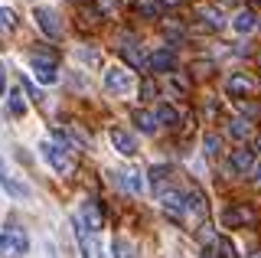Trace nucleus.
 I'll return each mask as SVG.
<instances>
[{
	"mask_svg": "<svg viewBox=\"0 0 261 258\" xmlns=\"http://www.w3.org/2000/svg\"><path fill=\"white\" fill-rule=\"evenodd\" d=\"M30 252V239L23 229H7L0 232V255L4 258H23Z\"/></svg>",
	"mask_w": 261,
	"mask_h": 258,
	"instance_id": "obj_1",
	"label": "nucleus"
},
{
	"mask_svg": "<svg viewBox=\"0 0 261 258\" xmlns=\"http://www.w3.org/2000/svg\"><path fill=\"white\" fill-rule=\"evenodd\" d=\"M105 88H108L111 95H121V98H127V95H134V79L127 75V69L111 66V69H105Z\"/></svg>",
	"mask_w": 261,
	"mask_h": 258,
	"instance_id": "obj_2",
	"label": "nucleus"
},
{
	"mask_svg": "<svg viewBox=\"0 0 261 258\" xmlns=\"http://www.w3.org/2000/svg\"><path fill=\"white\" fill-rule=\"evenodd\" d=\"M33 20H36V27L43 30V33H46L49 39H59V33H62V23H59V17H56V10H53V7H33Z\"/></svg>",
	"mask_w": 261,
	"mask_h": 258,
	"instance_id": "obj_3",
	"label": "nucleus"
},
{
	"mask_svg": "<svg viewBox=\"0 0 261 258\" xmlns=\"http://www.w3.org/2000/svg\"><path fill=\"white\" fill-rule=\"evenodd\" d=\"M39 150H43V157L49 160V167H53V170H56V173H69V170H72V164H69V157H65V154H62V150H59V147H56V144H53V141H43V144H39Z\"/></svg>",
	"mask_w": 261,
	"mask_h": 258,
	"instance_id": "obj_4",
	"label": "nucleus"
},
{
	"mask_svg": "<svg viewBox=\"0 0 261 258\" xmlns=\"http://www.w3.org/2000/svg\"><path fill=\"white\" fill-rule=\"evenodd\" d=\"M33 75L39 79L43 85H53L56 79H59V72H56V62L53 59H46V56H33Z\"/></svg>",
	"mask_w": 261,
	"mask_h": 258,
	"instance_id": "obj_5",
	"label": "nucleus"
},
{
	"mask_svg": "<svg viewBox=\"0 0 261 258\" xmlns=\"http://www.w3.org/2000/svg\"><path fill=\"white\" fill-rule=\"evenodd\" d=\"M255 88H258V85H255V79L245 75V72H235V75L225 82V92H228V95H235V98H242V95H255Z\"/></svg>",
	"mask_w": 261,
	"mask_h": 258,
	"instance_id": "obj_6",
	"label": "nucleus"
},
{
	"mask_svg": "<svg viewBox=\"0 0 261 258\" xmlns=\"http://www.w3.org/2000/svg\"><path fill=\"white\" fill-rule=\"evenodd\" d=\"M147 66H150L153 72H173V66H176V56H173V49H153L150 56H147Z\"/></svg>",
	"mask_w": 261,
	"mask_h": 258,
	"instance_id": "obj_7",
	"label": "nucleus"
},
{
	"mask_svg": "<svg viewBox=\"0 0 261 258\" xmlns=\"http://www.w3.org/2000/svg\"><path fill=\"white\" fill-rule=\"evenodd\" d=\"M163 213L170 216L173 222H183V209H186V196H179V193H163Z\"/></svg>",
	"mask_w": 261,
	"mask_h": 258,
	"instance_id": "obj_8",
	"label": "nucleus"
},
{
	"mask_svg": "<svg viewBox=\"0 0 261 258\" xmlns=\"http://www.w3.org/2000/svg\"><path fill=\"white\" fill-rule=\"evenodd\" d=\"M111 144H114V150H118V154H124V157H134L137 154L134 138H130L127 131H121V127H111Z\"/></svg>",
	"mask_w": 261,
	"mask_h": 258,
	"instance_id": "obj_9",
	"label": "nucleus"
},
{
	"mask_svg": "<svg viewBox=\"0 0 261 258\" xmlns=\"http://www.w3.org/2000/svg\"><path fill=\"white\" fill-rule=\"evenodd\" d=\"M232 170L235 173H251L255 170V154H251V147H235L232 150Z\"/></svg>",
	"mask_w": 261,
	"mask_h": 258,
	"instance_id": "obj_10",
	"label": "nucleus"
},
{
	"mask_svg": "<svg viewBox=\"0 0 261 258\" xmlns=\"http://www.w3.org/2000/svg\"><path fill=\"white\" fill-rule=\"evenodd\" d=\"M118 53L121 56H124V59L130 62V66H134V69H144L147 66V59H144V53H141V46H134V39H121V46H118Z\"/></svg>",
	"mask_w": 261,
	"mask_h": 258,
	"instance_id": "obj_11",
	"label": "nucleus"
},
{
	"mask_svg": "<svg viewBox=\"0 0 261 258\" xmlns=\"http://www.w3.org/2000/svg\"><path fill=\"white\" fill-rule=\"evenodd\" d=\"M0 187H4L7 193H13V196H20V199H27V196H30V187H27V183H20V180H13V176L7 173L4 160H0Z\"/></svg>",
	"mask_w": 261,
	"mask_h": 258,
	"instance_id": "obj_12",
	"label": "nucleus"
},
{
	"mask_svg": "<svg viewBox=\"0 0 261 258\" xmlns=\"http://www.w3.org/2000/svg\"><path fill=\"white\" fill-rule=\"evenodd\" d=\"M255 222V209L251 206H228L225 209V225H245Z\"/></svg>",
	"mask_w": 261,
	"mask_h": 258,
	"instance_id": "obj_13",
	"label": "nucleus"
},
{
	"mask_svg": "<svg viewBox=\"0 0 261 258\" xmlns=\"http://www.w3.org/2000/svg\"><path fill=\"white\" fill-rule=\"evenodd\" d=\"M255 27H258V17H255V13H251V10H239V13H235V17H232V30H235V33H239V36L251 33V30H255Z\"/></svg>",
	"mask_w": 261,
	"mask_h": 258,
	"instance_id": "obj_14",
	"label": "nucleus"
},
{
	"mask_svg": "<svg viewBox=\"0 0 261 258\" xmlns=\"http://www.w3.org/2000/svg\"><path fill=\"white\" fill-rule=\"evenodd\" d=\"M157 121H160L163 127H170V131H176V127H179V111L173 108V105L160 101V105H157Z\"/></svg>",
	"mask_w": 261,
	"mask_h": 258,
	"instance_id": "obj_15",
	"label": "nucleus"
},
{
	"mask_svg": "<svg viewBox=\"0 0 261 258\" xmlns=\"http://www.w3.org/2000/svg\"><path fill=\"white\" fill-rule=\"evenodd\" d=\"M72 229H75V239H79V248H82V258H92V242H88V232H85V222L79 219H72Z\"/></svg>",
	"mask_w": 261,
	"mask_h": 258,
	"instance_id": "obj_16",
	"label": "nucleus"
},
{
	"mask_svg": "<svg viewBox=\"0 0 261 258\" xmlns=\"http://www.w3.org/2000/svg\"><path fill=\"white\" fill-rule=\"evenodd\" d=\"M160 0H134V13L137 17H147V20H153V17H160Z\"/></svg>",
	"mask_w": 261,
	"mask_h": 258,
	"instance_id": "obj_17",
	"label": "nucleus"
},
{
	"mask_svg": "<svg viewBox=\"0 0 261 258\" xmlns=\"http://www.w3.org/2000/svg\"><path fill=\"white\" fill-rule=\"evenodd\" d=\"M196 13L202 17V27H206V30H219V27H222V13H219L216 7H196Z\"/></svg>",
	"mask_w": 261,
	"mask_h": 258,
	"instance_id": "obj_18",
	"label": "nucleus"
},
{
	"mask_svg": "<svg viewBox=\"0 0 261 258\" xmlns=\"http://www.w3.org/2000/svg\"><path fill=\"white\" fill-rule=\"evenodd\" d=\"M134 124L141 127L144 134H153V131H157V115H147V111H134Z\"/></svg>",
	"mask_w": 261,
	"mask_h": 258,
	"instance_id": "obj_19",
	"label": "nucleus"
},
{
	"mask_svg": "<svg viewBox=\"0 0 261 258\" xmlns=\"http://www.w3.org/2000/svg\"><path fill=\"white\" fill-rule=\"evenodd\" d=\"M82 222H88V229H101V216H98V209H95L92 199L82 206Z\"/></svg>",
	"mask_w": 261,
	"mask_h": 258,
	"instance_id": "obj_20",
	"label": "nucleus"
},
{
	"mask_svg": "<svg viewBox=\"0 0 261 258\" xmlns=\"http://www.w3.org/2000/svg\"><path fill=\"white\" fill-rule=\"evenodd\" d=\"M228 134H232V138H239V141H245L251 134V121L248 118H235L232 124H228Z\"/></svg>",
	"mask_w": 261,
	"mask_h": 258,
	"instance_id": "obj_21",
	"label": "nucleus"
},
{
	"mask_svg": "<svg viewBox=\"0 0 261 258\" xmlns=\"http://www.w3.org/2000/svg\"><path fill=\"white\" fill-rule=\"evenodd\" d=\"M7 108H10L13 118H23V115H27V101H23V95L10 92V95H7Z\"/></svg>",
	"mask_w": 261,
	"mask_h": 258,
	"instance_id": "obj_22",
	"label": "nucleus"
},
{
	"mask_svg": "<svg viewBox=\"0 0 261 258\" xmlns=\"http://www.w3.org/2000/svg\"><path fill=\"white\" fill-rule=\"evenodd\" d=\"M186 209H190V213H196L199 219L206 216V203H202V196H199V193H186Z\"/></svg>",
	"mask_w": 261,
	"mask_h": 258,
	"instance_id": "obj_23",
	"label": "nucleus"
},
{
	"mask_svg": "<svg viewBox=\"0 0 261 258\" xmlns=\"http://www.w3.org/2000/svg\"><path fill=\"white\" fill-rule=\"evenodd\" d=\"M124 187L130 193H144V176L137 173V170H124Z\"/></svg>",
	"mask_w": 261,
	"mask_h": 258,
	"instance_id": "obj_24",
	"label": "nucleus"
},
{
	"mask_svg": "<svg viewBox=\"0 0 261 258\" xmlns=\"http://www.w3.org/2000/svg\"><path fill=\"white\" fill-rule=\"evenodd\" d=\"M167 173H170V167H163V164L150 167V180H153V187H157L160 196H163V180H167Z\"/></svg>",
	"mask_w": 261,
	"mask_h": 258,
	"instance_id": "obj_25",
	"label": "nucleus"
},
{
	"mask_svg": "<svg viewBox=\"0 0 261 258\" xmlns=\"http://www.w3.org/2000/svg\"><path fill=\"white\" fill-rule=\"evenodd\" d=\"M216 252L222 255V258H239V255H235V245H232V242H228L225 236H222V239H216Z\"/></svg>",
	"mask_w": 261,
	"mask_h": 258,
	"instance_id": "obj_26",
	"label": "nucleus"
},
{
	"mask_svg": "<svg viewBox=\"0 0 261 258\" xmlns=\"http://www.w3.org/2000/svg\"><path fill=\"white\" fill-rule=\"evenodd\" d=\"M202 147H206V154H209V157H216V154H219V147H222V141H219L216 134L209 131L206 138H202Z\"/></svg>",
	"mask_w": 261,
	"mask_h": 258,
	"instance_id": "obj_27",
	"label": "nucleus"
},
{
	"mask_svg": "<svg viewBox=\"0 0 261 258\" xmlns=\"http://www.w3.org/2000/svg\"><path fill=\"white\" fill-rule=\"evenodd\" d=\"M163 30H167V36L173 39V43H179V39L186 36V30L179 27V23H173V20H167V23H163Z\"/></svg>",
	"mask_w": 261,
	"mask_h": 258,
	"instance_id": "obj_28",
	"label": "nucleus"
},
{
	"mask_svg": "<svg viewBox=\"0 0 261 258\" xmlns=\"http://www.w3.org/2000/svg\"><path fill=\"white\" fill-rule=\"evenodd\" d=\"M111 255L114 258H130V245H127L124 239H114L111 242Z\"/></svg>",
	"mask_w": 261,
	"mask_h": 258,
	"instance_id": "obj_29",
	"label": "nucleus"
},
{
	"mask_svg": "<svg viewBox=\"0 0 261 258\" xmlns=\"http://www.w3.org/2000/svg\"><path fill=\"white\" fill-rule=\"evenodd\" d=\"M53 141H56V144H62V150H69V147H72L69 134H65L62 127H59V124H53Z\"/></svg>",
	"mask_w": 261,
	"mask_h": 258,
	"instance_id": "obj_30",
	"label": "nucleus"
},
{
	"mask_svg": "<svg viewBox=\"0 0 261 258\" xmlns=\"http://www.w3.org/2000/svg\"><path fill=\"white\" fill-rule=\"evenodd\" d=\"M141 98H157V85H153V79H141Z\"/></svg>",
	"mask_w": 261,
	"mask_h": 258,
	"instance_id": "obj_31",
	"label": "nucleus"
},
{
	"mask_svg": "<svg viewBox=\"0 0 261 258\" xmlns=\"http://www.w3.org/2000/svg\"><path fill=\"white\" fill-rule=\"evenodd\" d=\"M0 23H4V27H16V13L10 7H0Z\"/></svg>",
	"mask_w": 261,
	"mask_h": 258,
	"instance_id": "obj_32",
	"label": "nucleus"
},
{
	"mask_svg": "<svg viewBox=\"0 0 261 258\" xmlns=\"http://www.w3.org/2000/svg\"><path fill=\"white\" fill-rule=\"evenodd\" d=\"M79 59H82V62H92V66H98V53H95V49H79Z\"/></svg>",
	"mask_w": 261,
	"mask_h": 258,
	"instance_id": "obj_33",
	"label": "nucleus"
},
{
	"mask_svg": "<svg viewBox=\"0 0 261 258\" xmlns=\"http://www.w3.org/2000/svg\"><path fill=\"white\" fill-rule=\"evenodd\" d=\"M23 88H27V92H30V98H33V101H39V98H43V95H39V88L33 85L30 79H23Z\"/></svg>",
	"mask_w": 261,
	"mask_h": 258,
	"instance_id": "obj_34",
	"label": "nucleus"
},
{
	"mask_svg": "<svg viewBox=\"0 0 261 258\" xmlns=\"http://www.w3.org/2000/svg\"><path fill=\"white\" fill-rule=\"evenodd\" d=\"M98 10H101V13H114V10H118V0H101Z\"/></svg>",
	"mask_w": 261,
	"mask_h": 258,
	"instance_id": "obj_35",
	"label": "nucleus"
},
{
	"mask_svg": "<svg viewBox=\"0 0 261 258\" xmlns=\"http://www.w3.org/2000/svg\"><path fill=\"white\" fill-rule=\"evenodd\" d=\"M242 111H245V118H255L261 108H258V105H242Z\"/></svg>",
	"mask_w": 261,
	"mask_h": 258,
	"instance_id": "obj_36",
	"label": "nucleus"
},
{
	"mask_svg": "<svg viewBox=\"0 0 261 258\" xmlns=\"http://www.w3.org/2000/svg\"><path fill=\"white\" fill-rule=\"evenodd\" d=\"M202 258H222V255H219L216 248H202Z\"/></svg>",
	"mask_w": 261,
	"mask_h": 258,
	"instance_id": "obj_37",
	"label": "nucleus"
},
{
	"mask_svg": "<svg viewBox=\"0 0 261 258\" xmlns=\"http://www.w3.org/2000/svg\"><path fill=\"white\" fill-rule=\"evenodd\" d=\"M251 173H255V183L261 187V167H255V170H251Z\"/></svg>",
	"mask_w": 261,
	"mask_h": 258,
	"instance_id": "obj_38",
	"label": "nucleus"
},
{
	"mask_svg": "<svg viewBox=\"0 0 261 258\" xmlns=\"http://www.w3.org/2000/svg\"><path fill=\"white\" fill-rule=\"evenodd\" d=\"M0 92H4V62H0Z\"/></svg>",
	"mask_w": 261,
	"mask_h": 258,
	"instance_id": "obj_39",
	"label": "nucleus"
},
{
	"mask_svg": "<svg viewBox=\"0 0 261 258\" xmlns=\"http://www.w3.org/2000/svg\"><path fill=\"white\" fill-rule=\"evenodd\" d=\"M258 150H261V134H258Z\"/></svg>",
	"mask_w": 261,
	"mask_h": 258,
	"instance_id": "obj_40",
	"label": "nucleus"
},
{
	"mask_svg": "<svg viewBox=\"0 0 261 258\" xmlns=\"http://www.w3.org/2000/svg\"><path fill=\"white\" fill-rule=\"evenodd\" d=\"M258 66H261V53H258Z\"/></svg>",
	"mask_w": 261,
	"mask_h": 258,
	"instance_id": "obj_41",
	"label": "nucleus"
},
{
	"mask_svg": "<svg viewBox=\"0 0 261 258\" xmlns=\"http://www.w3.org/2000/svg\"><path fill=\"white\" fill-rule=\"evenodd\" d=\"M258 258H261V255H258Z\"/></svg>",
	"mask_w": 261,
	"mask_h": 258,
	"instance_id": "obj_42",
	"label": "nucleus"
}]
</instances>
